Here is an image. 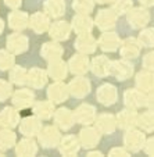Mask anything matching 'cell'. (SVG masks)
Here are the masks:
<instances>
[{
    "label": "cell",
    "mask_w": 154,
    "mask_h": 157,
    "mask_svg": "<svg viewBox=\"0 0 154 157\" xmlns=\"http://www.w3.org/2000/svg\"><path fill=\"white\" fill-rule=\"evenodd\" d=\"M146 132H143L142 129H136V128H130V129L125 131L122 142L124 146L130 151V153H139L140 150L145 149L146 145Z\"/></svg>",
    "instance_id": "cell-1"
},
{
    "label": "cell",
    "mask_w": 154,
    "mask_h": 157,
    "mask_svg": "<svg viewBox=\"0 0 154 157\" xmlns=\"http://www.w3.org/2000/svg\"><path fill=\"white\" fill-rule=\"evenodd\" d=\"M135 72V65L132 64L130 60L126 59H119V60H111V68H110V75L114 77L117 81L124 82L128 81L129 78L133 77Z\"/></svg>",
    "instance_id": "cell-2"
},
{
    "label": "cell",
    "mask_w": 154,
    "mask_h": 157,
    "mask_svg": "<svg viewBox=\"0 0 154 157\" xmlns=\"http://www.w3.org/2000/svg\"><path fill=\"white\" fill-rule=\"evenodd\" d=\"M150 18H151L150 11L145 6L132 7L126 13V21L132 29H143L150 22Z\"/></svg>",
    "instance_id": "cell-3"
},
{
    "label": "cell",
    "mask_w": 154,
    "mask_h": 157,
    "mask_svg": "<svg viewBox=\"0 0 154 157\" xmlns=\"http://www.w3.org/2000/svg\"><path fill=\"white\" fill-rule=\"evenodd\" d=\"M61 132H60V128L54 125H46L40 129L38 135L39 143H40L42 147L45 149H54L58 147V143L61 140Z\"/></svg>",
    "instance_id": "cell-4"
},
{
    "label": "cell",
    "mask_w": 154,
    "mask_h": 157,
    "mask_svg": "<svg viewBox=\"0 0 154 157\" xmlns=\"http://www.w3.org/2000/svg\"><path fill=\"white\" fill-rule=\"evenodd\" d=\"M118 21V14L113 9H101L95 17V25L101 31H113Z\"/></svg>",
    "instance_id": "cell-5"
},
{
    "label": "cell",
    "mask_w": 154,
    "mask_h": 157,
    "mask_svg": "<svg viewBox=\"0 0 154 157\" xmlns=\"http://www.w3.org/2000/svg\"><path fill=\"white\" fill-rule=\"evenodd\" d=\"M142 49L143 46L140 44L139 39L129 36V38H125L124 40H121V46H119L118 52L122 59H126L132 61V60H136L140 56Z\"/></svg>",
    "instance_id": "cell-6"
},
{
    "label": "cell",
    "mask_w": 154,
    "mask_h": 157,
    "mask_svg": "<svg viewBox=\"0 0 154 157\" xmlns=\"http://www.w3.org/2000/svg\"><path fill=\"white\" fill-rule=\"evenodd\" d=\"M11 103L18 110L29 109L35 103V93L32 88H20L14 90L11 95Z\"/></svg>",
    "instance_id": "cell-7"
},
{
    "label": "cell",
    "mask_w": 154,
    "mask_h": 157,
    "mask_svg": "<svg viewBox=\"0 0 154 157\" xmlns=\"http://www.w3.org/2000/svg\"><path fill=\"white\" fill-rule=\"evenodd\" d=\"M68 89L71 96H74L75 99H85L90 93L92 85L90 81L85 78V75H75V78L68 82Z\"/></svg>",
    "instance_id": "cell-8"
},
{
    "label": "cell",
    "mask_w": 154,
    "mask_h": 157,
    "mask_svg": "<svg viewBox=\"0 0 154 157\" xmlns=\"http://www.w3.org/2000/svg\"><path fill=\"white\" fill-rule=\"evenodd\" d=\"M6 46L7 50L11 52L13 54H22L28 50L29 48V40L25 35H22L18 31H14L13 33H10L6 39Z\"/></svg>",
    "instance_id": "cell-9"
},
{
    "label": "cell",
    "mask_w": 154,
    "mask_h": 157,
    "mask_svg": "<svg viewBox=\"0 0 154 157\" xmlns=\"http://www.w3.org/2000/svg\"><path fill=\"white\" fill-rule=\"evenodd\" d=\"M96 98L101 106L110 107L115 104L118 100V89L113 83H103L96 90Z\"/></svg>",
    "instance_id": "cell-10"
},
{
    "label": "cell",
    "mask_w": 154,
    "mask_h": 157,
    "mask_svg": "<svg viewBox=\"0 0 154 157\" xmlns=\"http://www.w3.org/2000/svg\"><path fill=\"white\" fill-rule=\"evenodd\" d=\"M75 122L81 125H92L95 124L96 117H97V110L95 106L89 103H82L75 109L74 111Z\"/></svg>",
    "instance_id": "cell-11"
},
{
    "label": "cell",
    "mask_w": 154,
    "mask_h": 157,
    "mask_svg": "<svg viewBox=\"0 0 154 157\" xmlns=\"http://www.w3.org/2000/svg\"><path fill=\"white\" fill-rule=\"evenodd\" d=\"M43 128V124H42V120L39 118L38 116H28L25 118H22L18 124V129H20V133L24 135V136H38L40 129Z\"/></svg>",
    "instance_id": "cell-12"
},
{
    "label": "cell",
    "mask_w": 154,
    "mask_h": 157,
    "mask_svg": "<svg viewBox=\"0 0 154 157\" xmlns=\"http://www.w3.org/2000/svg\"><path fill=\"white\" fill-rule=\"evenodd\" d=\"M74 48L78 53H83V54H93L99 48L97 39L90 33H81L77 35V39L74 42Z\"/></svg>",
    "instance_id": "cell-13"
},
{
    "label": "cell",
    "mask_w": 154,
    "mask_h": 157,
    "mask_svg": "<svg viewBox=\"0 0 154 157\" xmlns=\"http://www.w3.org/2000/svg\"><path fill=\"white\" fill-rule=\"evenodd\" d=\"M146 96H147V93L140 90L139 88H129L124 92L122 99H124L125 107L139 110L143 106H146Z\"/></svg>",
    "instance_id": "cell-14"
},
{
    "label": "cell",
    "mask_w": 154,
    "mask_h": 157,
    "mask_svg": "<svg viewBox=\"0 0 154 157\" xmlns=\"http://www.w3.org/2000/svg\"><path fill=\"white\" fill-rule=\"evenodd\" d=\"M69 89L68 83L65 85L62 81H54L47 88V99L51 100L54 104H61L68 100L69 98Z\"/></svg>",
    "instance_id": "cell-15"
},
{
    "label": "cell",
    "mask_w": 154,
    "mask_h": 157,
    "mask_svg": "<svg viewBox=\"0 0 154 157\" xmlns=\"http://www.w3.org/2000/svg\"><path fill=\"white\" fill-rule=\"evenodd\" d=\"M100 135L101 133L99 132V129L96 127H90V125H86L85 128L79 131V142L81 146L86 150H90V149H95L96 146L99 145L100 142Z\"/></svg>",
    "instance_id": "cell-16"
},
{
    "label": "cell",
    "mask_w": 154,
    "mask_h": 157,
    "mask_svg": "<svg viewBox=\"0 0 154 157\" xmlns=\"http://www.w3.org/2000/svg\"><path fill=\"white\" fill-rule=\"evenodd\" d=\"M95 127L97 128L101 135H111L118 129L117 117L111 113H101L96 117Z\"/></svg>",
    "instance_id": "cell-17"
},
{
    "label": "cell",
    "mask_w": 154,
    "mask_h": 157,
    "mask_svg": "<svg viewBox=\"0 0 154 157\" xmlns=\"http://www.w3.org/2000/svg\"><path fill=\"white\" fill-rule=\"evenodd\" d=\"M97 43L104 53H114L121 46V38L114 31H106L99 36Z\"/></svg>",
    "instance_id": "cell-18"
},
{
    "label": "cell",
    "mask_w": 154,
    "mask_h": 157,
    "mask_svg": "<svg viewBox=\"0 0 154 157\" xmlns=\"http://www.w3.org/2000/svg\"><path fill=\"white\" fill-rule=\"evenodd\" d=\"M68 70L74 75H85L88 71H90V60L88 54L77 53L68 60Z\"/></svg>",
    "instance_id": "cell-19"
},
{
    "label": "cell",
    "mask_w": 154,
    "mask_h": 157,
    "mask_svg": "<svg viewBox=\"0 0 154 157\" xmlns=\"http://www.w3.org/2000/svg\"><path fill=\"white\" fill-rule=\"evenodd\" d=\"M72 32V27L71 22H67V21H54L53 24H50V28H49V35L53 40L57 42H64L71 36Z\"/></svg>",
    "instance_id": "cell-20"
},
{
    "label": "cell",
    "mask_w": 154,
    "mask_h": 157,
    "mask_svg": "<svg viewBox=\"0 0 154 157\" xmlns=\"http://www.w3.org/2000/svg\"><path fill=\"white\" fill-rule=\"evenodd\" d=\"M71 27H72V31L77 32V35L90 33L93 31V27H95V20H92V17L89 14H79V13H77L71 20Z\"/></svg>",
    "instance_id": "cell-21"
},
{
    "label": "cell",
    "mask_w": 154,
    "mask_h": 157,
    "mask_svg": "<svg viewBox=\"0 0 154 157\" xmlns=\"http://www.w3.org/2000/svg\"><path fill=\"white\" fill-rule=\"evenodd\" d=\"M117 124L118 128L122 131H128L130 128L137 127V118H139V113L133 109H124L117 114Z\"/></svg>",
    "instance_id": "cell-22"
},
{
    "label": "cell",
    "mask_w": 154,
    "mask_h": 157,
    "mask_svg": "<svg viewBox=\"0 0 154 157\" xmlns=\"http://www.w3.org/2000/svg\"><path fill=\"white\" fill-rule=\"evenodd\" d=\"M7 22H9L10 29L21 32V31L29 28V15L25 11H21L18 9L13 10L7 15Z\"/></svg>",
    "instance_id": "cell-23"
},
{
    "label": "cell",
    "mask_w": 154,
    "mask_h": 157,
    "mask_svg": "<svg viewBox=\"0 0 154 157\" xmlns=\"http://www.w3.org/2000/svg\"><path fill=\"white\" fill-rule=\"evenodd\" d=\"M54 124L62 131H68L75 125V116L74 111H71L67 107H60L54 111Z\"/></svg>",
    "instance_id": "cell-24"
},
{
    "label": "cell",
    "mask_w": 154,
    "mask_h": 157,
    "mask_svg": "<svg viewBox=\"0 0 154 157\" xmlns=\"http://www.w3.org/2000/svg\"><path fill=\"white\" fill-rule=\"evenodd\" d=\"M110 68H111V60L106 54L95 56L90 60V71L93 75L99 78H106L110 75Z\"/></svg>",
    "instance_id": "cell-25"
},
{
    "label": "cell",
    "mask_w": 154,
    "mask_h": 157,
    "mask_svg": "<svg viewBox=\"0 0 154 157\" xmlns=\"http://www.w3.org/2000/svg\"><path fill=\"white\" fill-rule=\"evenodd\" d=\"M50 24V17L45 11H36L29 17V28L38 35L49 32Z\"/></svg>",
    "instance_id": "cell-26"
},
{
    "label": "cell",
    "mask_w": 154,
    "mask_h": 157,
    "mask_svg": "<svg viewBox=\"0 0 154 157\" xmlns=\"http://www.w3.org/2000/svg\"><path fill=\"white\" fill-rule=\"evenodd\" d=\"M49 81V74L47 71H45L43 68L39 67H32L31 70H28V79L27 83L29 88L32 89H42L47 85Z\"/></svg>",
    "instance_id": "cell-27"
},
{
    "label": "cell",
    "mask_w": 154,
    "mask_h": 157,
    "mask_svg": "<svg viewBox=\"0 0 154 157\" xmlns=\"http://www.w3.org/2000/svg\"><path fill=\"white\" fill-rule=\"evenodd\" d=\"M81 147L82 146H81L79 138L75 135H65L58 143V151L62 156H77Z\"/></svg>",
    "instance_id": "cell-28"
},
{
    "label": "cell",
    "mask_w": 154,
    "mask_h": 157,
    "mask_svg": "<svg viewBox=\"0 0 154 157\" xmlns=\"http://www.w3.org/2000/svg\"><path fill=\"white\" fill-rule=\"evenodd\" d=\"M21 121V116L17 107L9 106L0 111V125L3 128H15Z\"/></svg>",
    "instance_id": "cell-29"
},
{
    "label": "cell",
    "mask_w": 154,
    "mask_h": 157,
    "mask_svg": "<svg viewBox=\"0 0 154 157\" xmlns=\"http://www.w3.org/2000/svg\"><path fill=\"white\" fill-rule=\"evenodd\" d=\"M62 54H64V49L60 44V42H57V40L46 42V43L42 44V48H40V56L46 61H53V60L61 59Z\"/></svg>",
    "instance_id": "cell-30"
},
{
    "label": "cell",
    "mask_w": 154,
    "mask_h": 157,
    "mask_svg": "<svg viewBox=\"0 0 154 157\" xmlns=\"http://www.w3.org/2000/svg\"><path fill=\"white\" fill-rule=\"evenodd\" d=\"M135 86L143 90L145 93H148L154 90V71L145 70L139 71L135 77Z\"/></svg>",
    "instance_id": "cell-31"
},
{
    "label": "cell",
    "mask_w": 154,
    "mask_h": 157,
    "mask_svg": "<svg viewBox=\"0 0 154 157\" xmlns=\"http://www.w3.org/2000/svg\"><path fill=\"white\" fill-rule=\"evenodd\" d=\"M47 74L49 78H53L54 81H62L68 75V64L62 61L61 59L49 61L47 65Z\"/></svg>",
    "instance_id": "cell-32"
},
{
    "label": "cell",
    "mask_w": 154,
    "mask_h": 157,
    "mask_svg": "<svg viewBox=\"0 0 154 157\" xmlns=\"http://www.w3.org/2000/svg\"><path fill=\"white\" fill-rule=\"evenodd\" d=\"M32 111L43 121V120H50L54 116L56 110H54V103L51 100H39L33 103Z\"/></svg>",
    "instance_id": "cell-33"
},
{
    "label": "cell",
    "mask_w": 154,
    "mask_h": 157,
    "mask_svg": "<svg viewBox=\"0 0 154 157\" xmlns=\"http://www.w3.org/2000/svg\"><path fill=\"white\" fill-rule=\"evenodd\" d=\"M65 6L64 0H45L43 3V11L50 18H60L65 14Z\"/></svg>",
    "instance_id": "cell-34"
},
{
    "label": "cell",
    "mask_w": 154,
    "mask_h": 157,
    "mask_svg": "<svg viewBox=\"0 0 154 157\" xmlns=\"http://www.w3.org/2000/svg\"><path fill=\"white\" fill-rule=\"evenodd\" d=\"M36 153H38V145L33 140V138L25 136L24 139H21L15 145V154L17 156L29 157V156H35Z\"/></svg>",
    "instance_id": "cell-35"
},
{
    "label": "cell",
    "mask_w": 154,
    "mask_h": 157,
    "mask_svg": "<svg viewBox=\"0 0 154 157\" xmlns=\"http://www.w3.org/2000/svg\"><path fill=\"white\" fill-rule=\"evenodd\" d=\"M137 128L146 133H153L154 132V110H146L143 113L139 114L137 118Z\"/></svg>",
    "instance_id": "cell-36"
},
{
    "label": "cell",
    "mask_w": 154,
    "mask_h": 157,
    "mask_svg": "<svg viewBox=\"0 0 154 157\" xmlns=\"http://www.w3.org/2000/svg\"><path fill=\"white\" fill-rule=\"evenodd\" d=\"M9 78H10V82L13 85H18V86H22L27 83L28 79V70L21 67V65H13L11 68L9 70Z\"/></svg>",
    "instance_id": "cell-37"
},
{
    "label": "cell",
    "mask_w": 154,
    "mask_h": 157,
    "mask_svg": "<svg viewBox=\"0 0 154 157\" xmlns=\"http://www.w3.org/2000/svg\"><path fill=\"white\" fill-rule=\"evenodd\" d=\"M15 145H17V135L11 131V128L0 129V150H10Z\"/></svg>",
    "instance_id": "cell-38"
},
{
    "label": "cell",
    "mask_w": 154,
    "mask_h": 157,
    "mask_svg": "<svg viewBox=\"0 0 154 157\" xmlns=\"http://www.w3.org/2000/svg\"><path fill=\"white\" fill-rule=\"evenodd\" d=\"M143 48H154V27H145L137 36Z\"/></svg>",
    "instance_id": "cell-39"
},
{
    "label": "cell",
    "mask_w": 154,
    "mask_h": 157,
    "mask_svg": "<svg viewBox=\"0 0 154 157\" xmlns=\"http://www.w3.org/2000/svg\"><path fill=\"white\" fill-rule=\"evenodd\" d=\"M95 0H72V9L79 14H90L95 10Z\"/></svg>",
    "instance_id": "cell-40"
},
{
    "label": "cell",
    "mask_w": 154,
    "mask_h": 157,
    "mask_svg": "<svg viewBox=\"0 0 154 157\" xmlns=\"http://www.w3.org/2000/svg\"><path fill=\"white\" fill-rule=\"evenodd\" d=\"M15 65V54L9 52L7 49L0 50V71H7Z\"/></svg>",
    "instance_id": "cell-41"
},
{
    "label": "cell",
    "mask_w": 154,
    "mask_h": 157,
    "mask_svg": "<svg viewBox=\"0 0 154 157\" xmlns=\"http://www.w3.org/2000/svg\"><path fill=\"white\" fill-rule=\"evenodd\" d=\"M133 7V2L132 0H113L111 3V9L119 15H124Z\"/></svg>",
    "instance_id": "cell-42"
},
{
    "label": "cell",
    "mask_w": 154,
    "mask_h": 157,
    "mask_svg": "<svg viewBox=\"0 0 154 157\" xmlns=\"http://www.w3.org/2000/svg\"><path fill=\"white\" fill-rule=\"evenodd\" d=\"M13 95V83L10 81L0 79V103L6 101Z\"/></svg>",
    "instance_id": "cell-43"
},
{
    "label": "cell",
    "mask_w": 154,
    "mask_h": 157,
    "mask_svg": "<svg viewBox=\"0 0 154 157\" xmlns=\"http://www.w3.org/2000/svg\"><path fill=\"white\" fill-rule=\"evenodd\" d=\"M142 67L145 70H150V71H154V50L148 52L143 56L142 60Z\"/></svg>",
    "instance_id": "cell-44"
},
{
    "label": "cell",
    "mask_w": 154,
    "mask_h": 157,
    "mask_svg": "<svg viewBox=\"0 0 154 157\" xmlns=\"http://www.w3.org/2000/svg\"><path fill=\"white\" fill-rule=\"evenodd\" d=\"M108 156H130V151L125 146H115L108 151Z\"/></svg>",
    "instance_id": "cell-45"
},
{
    "label": "cell",
    "mask_w": 154,
    "mask_h": 157,
    "mask_svg": "<svg viewBox=\"0 0 154 157\" xmlns=\"http://www.w3.org/2000/svg\"><path fill=\"white\" fill-rule=\"evenodd\" d=\"M143 151L147 156H154V136H150L146 139V145H145Z\"/></svg>",
    "instance_id": "cell-46"
},
{
    "label": "cell",
    "mask_w": 154,
    "mask_h": 157,
    "mask_svg": "<svg viewBox=\"0 0 154 157\" xmlns=\"http://www.w3.org/2000/svg\"><path fill=\"white\" fill-rule=\"evenodd\" d=\"M4 4H6L9 9L11 10H17L21 7V4H22V0H4Z\"/></svg>",
    "instance_id": "cell-47"
},
{
    "label": "cell",
    "mask_w": 154,
    "mask_h": 157,
    "mask_svg": "<svg viewBox=\"0 0 154 157\" xmlns=\"http://www.w3.org/2000/svg\"><path fill=\"white\" fill-rule=\"evenodd\" d=\"M146 107L150 110H154V90L147 93L146 96Z\"/></svg>",
    "instance_id": "cell-48"
},
{
    "label": "cell",
    "mask_w": 154,
    "mask_h": 157,
    "mask_svg": "<svg viewBox=\"0 0 154 157\" xmlns=\"http://www.w3.org/2000/svg\"><path fill=\"white\" fill-rule=\"evenodd\" d=\"M140 6H145V7H154V0H139Z\"/></svg>",
    "instance_id": "cell-49"
},
{
    "label": "cell",
    "mask_w": 154,
    "mask_h": 157,
    "mask_svg": "<svg viewBox=\"0 0 154 157\" xmlns=\"http://www.w3.org/2000/svg\"><path fill=\"white\" fill-rule=\"evenodd\" d=\"M86 156H99V157H101V156H103V153H101L100 150H95V149H90V150L86 151Z\"/></svg>",
    "instance_id": "cell-50"
},
{
    "label": "cell",
    "mask_w": 154,
    "mask_h": 157,
    "mask_svg": "<svg viewBox=\"0 0 154 157\" xmlns=\"http://www.w3.org/2000/svg\"><path fill=\"white\" fill-rule=\"evenodd\" d=\"M95 2L99 4H111L113 3V0H95Z\"/></svg>",
    "instance_id": "cell-51"
},
{
    "label": "cell",
    "mask_w": 154,
    "mask_h": 157,
    "mask_svg": "<svg viewBox=\"0 0 154 157\" xmlns=\"http://www.w3.org/2000/svg\"><path fill=\"white\" fill-rule=\"evenodd\" d=\"M3 31H4V21L0 18V35L3 33Z\"/></svg>",
    "instance_id": "cell-52"
}]
</instances>
